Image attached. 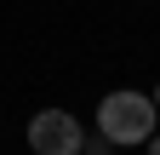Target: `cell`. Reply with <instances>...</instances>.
<instances>
[{"instance_id":"cell-5","label":"cell","mask_w":160,"mask_h":155,"mask_svg":"<svg viewBox=\"0 0 160 155\" xmlns=\"http://www.w3.org/2000/svg\"><path fill=\"white\" fill-rule=\"evenodd\" d=\"M149 98H154V109H160V81H154V92H149Z\"/></svg>"},{"instance_id":"cell-3","label":"cell","mask_w":160,"mask_h":155,"mask_svg":"<svg viewBox=\"0 0 160 155\" xmlns=\"http://www.w3.org/2000/svg\"><path fill=\"white\" fill-rule=\"evenodd\" d=\"M80 155H114V144L103 138V132H86V144H80Z\"/></svg>"},{"instance_id":"cell-4","label":"cell","mask_w":160,"mask_h":155,"mask_svg":"<svg viewBox=\"0 0 160 155\" xmlns=\"http://www.w3.org/2000/svg\"><path fill=\"white\" fill-rule=\"evenodd\" d=\"M143 155H160V126H154V138L143 144Z\"/></svg>"},{"instance_id":"cell-1","label":"cell","mask_w":160,"mask_h":155,"mask_svg":"<svg viewBox=\"0 0 160 155\" xmlns=\"http://www.w3.org/2000/svg\"><path fill=\"white\" fill-rule=\"evenodd\" d=\"M154 121H160L154 98H149V92H132V86L103 92V104H97V132H103L114 149H126V144H149V138H154Z\"/></svg>"},{"instance_id":"cell-2","label":"cell","mask_w":160,"mask_h":155,"mask_svg":"<svg viewBox=\"0 0 160 155\" xmlns=\"http://www.w3.org/2000/svg\"><path fill=\"white\" fill-rule=\"evenodd\" d=\"M80 144H86V126L69 109H34L29 115V149L34 155H80Z\"/></svg>"}]
</instances>
